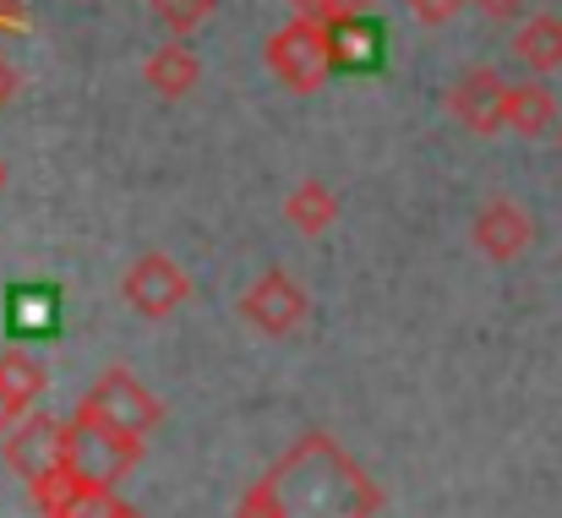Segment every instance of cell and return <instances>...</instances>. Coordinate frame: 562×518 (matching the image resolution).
<instances>
[{"label":"cell","instance_id":"1","mask_svg":"<svg viewBox=\"0 0 562 518\" xmlns=\"http://www.w3.org/2000/svg\"><path fill=\"white\" fill-rule=\"evenodd\" d=\"M382 486L328 437L301 431L235 503V518H376Z\"/></svg>","mask_w":562,"mask_h":518},{"label":"cell","instance_id":"2","mask_svg":"<svg viewBox=\"0 0 562 518\" xmlns=\"http://www.w3.org/2000/svg\"><path fill=\"white\" fill-rule=\"evenodd\" d=\"M137 464H143V437L115 431V426H104V420L88 415V409H77L71 420H60V470H66L77 486L115 492Z\"/></svg>","mask_w":562,"mask_h":518},{"label":"cell","instance_id":"3","mask_svg":"<svg viewBox=\"0 0 562 518\" xmlns=\"http://www.w3.org/2000/svg\"><path fill=\"white\" fill-rule=\"evenodd\" d=\"M262 60H268V71H273L290 93H317V88H328V77H334L328 33H323V22H306V16H290L279 33H268Z\"/></svg>","mask_w":562,"mask_h":518},{"label":"cell","instance_id":"4","mask_svg":"<svg viewBox=\"0 0 562 518\" xmlns=\"http://www.w3.org/2000/svg\"><path fill=\"white\" fill-rule=\"evenodd\" d=\"M77 409H88V415H99L104 426L132 431V437H143V442H148V431L165 420V404H159L126 365H110V371L88 387V398H82Z\"/></svg>","mask_w":562,"mask_h":518},{"label":"cell","instance_id":"5","mask_svg":"<svg viewBox=\"0 0 562 518\" xmlns=\"http://www.w3.org/2000/svg\"><path fill=\"white\" fill-rule=\"evenodd\" d=\"M121 295H126V306L143 312V317H170V312H181V306L191 301V279H187V268H181L176 257H165V251H143V257L126 268Z\"/></svg>","mask_w":562,"mask_h":518},{"label":"cell","instance_id":"6","mask_svg":"<svg viewBox=\"0 0 562 518\" xmlns=\"http://www.w3.org/2000/svg\"><path fill=\"white\" fill-rule=\"evenodd\" d=\"M240 317H246L257 334L284 339V334H295V328L306 323V290H301L284 268H268V273L240 295Z\"/></svg>","mask_w":562,"mask_h":518},{"label":"cell","instance_id":"7","mask_svg":"<svg viewBox=\"0 0 562 518\" xmlns=\"http://www.w3.org/2000/svg\"><path fill=\"white\" fill-rule=\"evenodd\" d=\"M470 240L481 257L492 262H519L530 246H536V218L514 202V196H492L481 202V213L470 218Z\"/></svg>","mask_w":562,"mask_h":518},{"label":"cell","instance_id":"8","mask_svg":"<svg viewBox=\"0 0 562 518\" xmlns=\"http://www.w3.org/2000/svg\"><path fill=\"white\" fill-rule=\"evenodd\" d=\"M0 453H5L11 475H22L27 486L44 481V475H55V470H60V420L27 409V415L0 437Z\"/></svg>","mask_w":562,"mask_h":518},{"label":"cell","instance_id":"9","mask_svg":"<svg viewBox=\"0 0 562 518\" xmlns=\"http://www.w3.org/2000/svg\"><path fill=\"white\" fill-rule=\"evenodd\" d=\"M323 33H328V60H334V71H350V77L382 71V60H387V33H382V22H376L372 11H345V16L323 22Z\"/></svg>","mask_w":562,"mask_h":518},{"label":"cell","instance_id":"10","mask_svg":"<svg viewBox=\"0 0 562 518\" xmlns=\"http://www.w3.org/2000/svg\"><path fill=\"white\" fill-rule=\"evenodd\" d=\"M503 77L492 71V66H470L453 88H448V115L464 126V132H475V137H497L503 132Z\"/></svg>","mask_w":562,"mask_h":518},{"label":"cell","instance_id":"11","mask_svg":"<svg viewBox=\"0 0 562 518\" xmlns=\"http://www.w3.org/2000/svg\"><path fill=\"white\" fill-rule=\"evenodd\" d=\"M558 126V93L541 82H514L503 88V132L519 137H547Z\"/></svg>","mask_w":562,"mask_h":518},{"label":"cell","instance_id":"12","mask_svg":"<svg viewBox=\"0 0 562 518\" xmlns=\"http://www.w3.org/2000/svg\"><path fill=\"white\" fill-rule=\"evenodd\" d=\"M196 77H202V60H196V49H187L181 38H176V44H159V49L143 60V82H148L159 99H187L191 88H196Z\"/></svg>","mask_w":562,"mask_h":518},{"label":"cell","instance_id":"13","mask_svg":"<svg viewBox=\"0 0 562 518\" xmlns=\"http://www.w3.org/2000/svg\"><path fill=\"white\" fill-rule=\"evenodd\" d=\"M514 55L536 71V77H547V71H558L562 66V16L558 11H541V16H530L519 33H514Z\"/></svg>","mask_w":562,"mask_h":518},{"label":"cell","instance_id":"14","mask_svg":"<svg viewBox=\"0 0 562 518\" xmlns=\"http://www.w3.org/2000/svg\"><path fill=\"white\" fill-rule=\"evenodd\" d=\"M44 387H49V371H44L38 354H27V349H0V393L11 398L16 415H27Z\"/></svg>","mask_w":562,"mask_h":518},{"label":"cell","instance_id":"15","mask_svg":"<svg viewBox=\"0 0 562 518\" xmlns=\"http://www.w3.org/2000/svg\"><path fill=\"white\" fill-rule=\"evenodd\" d=\"M284 218H290L301 235H328L334 218H339V196L328 191V180H301V185L284 196Z\"/></svg>","mask_w":562,"mask_h":518},{"label":"cell","instance_id":"16","mask_svg":"<svg viewBox=\"0 0 562 518\" xmlns=\"http://www.w3.org/2000/svg\"><path fill=\"white\" fill-rule=\"evenodd\" d=\"M11 328L16 334H49L55 328V295H27V290H16L11 295Z\"/></svg>","mask_w":562,"mask_h":518},{"label":"cell","instance_id":"17","mask_svg":"<svg viewBox=\"0 0 562 518\" xmlns=\"http://www.w3.org/2000/svg\"><path fill=\"white\" fill-rule=\"evenodd\" d=\"M148 5H154V16H159L176 38H187V33H196V27L213 16L218 0H148Z\"/></svg>","mask_w":562,"mask_h":518},{"label":"cell","instance_id":"18","mask_svg":"<svg viewBox=\"0 0 562 518\" xmlns=\"http://www.w3.org/2000/svg\"><path fill=\"white\" fill-rule=\"evenodd\" d=\"M376 0H290V16H306V22H334L345 11H372Z\"/></svg>","mask_w":562,"mask_h":518},{"label":"cell","instance_id":"19","mask_svg":"<svg viewBox=\"0 0 562 518\" xmlns=\"http://www.w3.org/2000/svg\"><path fill=\"white\" fill-rule=\"evenodd\" d=\"M404 5H409V11H415L426 27H437V22H453V16H459L470 0H404Z\"/></svg>","mask_w":562,"mask_h":518},{"label":"cell","instance_id":"20","mask_svg":"<svg viewBox=\"0 0 562 518\" xmlns=\"http://www.w3.org/2000/svg\"><path fill=\"white\" fill-rule=\"evenodd\" d=\"M0 33H27V11H22V0H0Z\"/></svg>","mask_w":562,"mask_h":518},{"label":"cell","instance_id":"21","mask_svg":"<svg viewBox=\"0 0 562 518\" xmlns=\"http://www.w3.org/2000/svg\"><path fill=\"white\" fill-rule=\"evenodd\" d=\"M470 5H481L486 16H497V22H508L514 11H525V0H470Z\"/></svg>","mask_w":562,"mask_h":518},{"label":"cell","instance_id":"22","mask_svg":"<svg viewBox=\"0 0 562 518\" xmlns=\"http://www.w3.org/2000/svg\"><path fill=\"white\" fill-rule=\"evenodd\" d=\"M11 99H16V66H11V60L0 55V110H5Z\"/></svg>","mask_w":562,"mask_h":518},{"label":"cell","instance_id":"23","mask_svg":"<svg viewBox=\"0 0 562 518\" xmlns=\"http://www.w3.org/2000/svg\"><path fill=\"white\" fill-rule=\"evenodd\" d=\"M16 420H22V415H16V409H11V398H5V393H0V437H5V431H11V426H16Z\"/></svg>","mask_w":562,"mask_h":518},{"label":"cell","instance_id":"24","mask_svg":"<svg viewBox=\"0 0 562 518\" xmlns=\"http://www.w3.org/2000/svg\"><path fill=\"white\" fill-rule=\"evenodd\" d=\"M5 180H11V170H5V159H0V191H5Z\"/></svg>","mask_w":562,"mask_h":518},{"label":"cell","instance_id":"25","mask_svg":"<svg viewBox=\"0 0 562 518\" xmlns=\"http://www.w3.org/2000/svg\"><path fill=\"white\" fill-rule=\"evenodd\" d=\"M121 518H143V514H137V508H126V514H121Z\"/></svg>","mask_w":562,"mask_h":518},{"label":"cell","instance_id":"26","mask_svg":"<svg viewBox=\"0 0 562 518\" xmlns=\"http://www.w3.org/2000/svg\"><path fill=\"white\" fill-rule=\"evenodd\" d=\"M558 148H562V126H558Z\"/></svg>","mask_w":562,"mask_h":518}]
</instances>
